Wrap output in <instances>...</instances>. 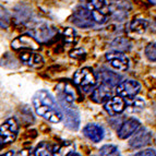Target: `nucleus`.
Wrapping results in <instances>:
<instances>
[{
	"instance_id": "1",
	"label": "nucleus",
	"mask_w": 156,
	"mask_h": 156,
	"mask_svg": "<svg viewBox=\"0 0 156 156\" xmlns=\"http://www.w3.org/2000/svg\"><path fill=\"white\" fill-rule=\"evenodd\" d=\"M33 106L36 114L50 122L58 123L63 120L62 109L58 106L57 101L51 94L45 90L38 91L33 96Z\"/></svg>"
},
{
	"instance_id": "2",
	"label": "nucleus",
	"mask_w": 156,
	"mask_h": 156,
	"mask_svg": "<svg viewBox=\"0 0 156 156\" xmlns=\"http://www.w3.org/2000/svg\"><path fill=\"white\" fill-rule=\"evenodd\" d=\"M73 81L82 91L90 92L96 84V76L91 68H82L74 73Z\"/></svg>"
},
{
	"instance_id": "3",
	"label": "nucleus",
	"mask_w": 156,
	"mask_h": 156,
	"mask_svg": "<svg viewBox=\"0 0 156 156\" xmlns=\"http://www.w3.org/2000/svg\"><path fill=\"white\" fill-rule=\"evenodd\" d=\"M71 22L78 27L87 29V27H92L95 21H94L92 11L84 8L82 5L73 11L72 16H71Z\"/></svg>"
},
{
	"instance_id": "4",
	"label": "nucleus",
	"mask_w": 156,
	"mask_h": 156,
	"mask_svg": "<svg viewBox=\"0 0 156 156\" xmlns=\"http://www.w3.org/2000/svg\"><path fill=\"white\" fill-rule=\"evenodd\" d=\"M19 132V125L16 119L9 118L1 125L0 128V141L1 145L3 144L12 143L16 139V135Z\"/></svg>"
},
{
	"instance_id": "5",
	"label": "nucleus",
	"mask_w": 156,
	"mask_h": 156,
	"mask_svg": "<svg viewBox=\"0 0 156 156\" xmlns=\"http://www.w3.org/2000/svg\"><path fill=\"white\" fill-rule=\"evenodd\" d=\"M30 33L38 43H47L57 34V30L51 25L41 23L33 26Z\"/></svg>"
},
{
	"instance_id": "6",
	"label": "nucleus",
	"mask_w": 156,
	"mask_h": 156,
	"mask_svg": "<svg viewBox=\"0 0 156 156\" xmlns=\"http://www.w3.org/2000/svg\"><path fill=\"white\" fill-rule=\"evenodd\" d=\"M141 90V85L134 80H126L116 86V93L123 98H134Z\"/></svg>"
},
{
	"instance_id": "7",
	"label": "nucleus",
	"mask_w": 156,
	"mask_h": 156,
	"mask_svg": "<svg viewBox=\"0 0 156 156\" xmlns=\"http://www.w3.org/2000/svg\"><path fill=\"white\" fill-rule=\"evenodd\" d=\"M63 112V121L65 125L71 130H78L80 127V116L79 112L73 105L60 104Z\"/></svg>"
},
{
	"instance_id": "8",
	"label": "nucleus",
	"mask_w": 156,
	"mask_h": 156,
	"mask_svg": "<svg viewBox=\"0 0 156 156\" xmlns=\"http://www.w3.org/2000/svg\"><path fill=\"white\" fill-rule=\"evenodd\" d=\"M106 60L114 69L118 71H127L129 69V59L122 51H110L106 54Z\"/></svg>"
},
{
	"instance_id": "9",
	"label": "nucleus",
	"mask_w": 156,
	"mask_h": 156,
	"mask_svg": "<svg viewBox=\"0 0 156 156\" xmlns=\"http://www.w3.org/2000/svg\"><path fill=\"white\" fill-rule=\"evenodd\" d=\"M60 104L73 105L76 101V91L69 83H59L56 87Z\"/></svg>"
},
{
	"instance_id": "10",
	"label": "nucleus",
	"mask_w": 156,
	"mask_h": 156,
	"mask_svg": "<svg viewBox=\"0 0 156 156\" xmlns=\"http://www.w3.org/2000/svg\"><path fill=\"white\" fill-rule=\"evenodd\" d=\"M11 47L13 49H31V50H37L39 49V43L33 36L29 35H22V36L16 37L13 39L11 43Z\"/></svg>"
},
{
	"instance_id": "11",
	"label": "nucleus",
	"mask_w": 156,
	"mask_h": 156,
	"mask_svg": "<svg viewBox=\"0 0 156 156\" xmlns=\"http://www.w3.org/2000/svg\"><path fill=\"white\" fill-rule=\"evenodd\" d=\"M126 107H127V104H126L125 99H123V97L119 96V95L110 97L104 105L105 110L110 116H116V115L122 114L125 112Z\"/></svg>"
},
{
	"instance_id": "12",
	"label": "nucleus",
	"mask_w": 156,
	"mask_h": 156,
	"mask_svg": "<svg viewBox=\"0 0 156 156\" xmlns=\"http://www.w3.org/2000/svg\"><path fill=\"white\" fill-rule=\"evenodd\" d=\"M152 138H153L152 133L148 130H146V129H144V128H142V129L138 130L133 134V136L129 141V145L132 148L144 147V146L151 143Z\"/></svg>"
},
{
	"instance_id": "13",
	"label": "nucleus",
	"mask_w": 156,
	"mask_h": 156,
	"mask_svg": "<svg viewBox=\"0 0 156 156\" xmlns=\"http://www.w3.org/2000/svg\"><path fill=\"white\" fill-rule=\"evenodd\" d=\"M140 121L135 118H129L125 121V122L121 125V127L119 128V130L117 132V135L119 139H125L129 138L132 134H134L136 131L140 129Z\"/></svg>"
},
{
	"instance_id": "14",
	"label": "nucleus",
	"mask_w": 156,
	"mask_h": 156,
	"mask_svg": "<svg viewBox=\"0 0 156 156\" xmlns=\"http://www.w3.org/2000/svg\"><path fill=\"white\" fill-rule=\"evenodd\" d=\"M83 134L93 143H98L104 139V129L96 123H89L83 128Z\"/></svg>"
},
{
	"instance_id": "15",
	"label": "nucleus",
	"mask_w": 156,
	"mask_h": 156,
	"mask_svg": "<svg viewBox=\"0 0 156 156\" xmlns=\"http://www.w3.org/2000/svg\"><path fill=\"white\" fill-rule=\"evenodd\" d=\"M112 86L107 85V84L101 83L99 86H97L96 89L92 92L91 98L94 103L96 104H101V103H106L108 99L112 97Z\"/></svg>"
},
{
	"instance_id": "16",
	"label": "nucleus",
	"mask_w": 156,
	"mask_h": 156,
	"mask_svg": "<svg viewBox=\"0 0 156 156\" xmlns=\"http://www.w3.org/2000/svg\"><path fill=\"white\" fill-rule=\"evenodd\" d=\"M97 78L101 81V83L107 84L109 86L118 85L120 83V80H121V76L118 73L112 72V71L108 70L106 68L99 69L98 72H97Z\"/></svg>"
},
{
	"instance_id": "17",
	"label": "nucleus",
	"mask_w": 156,
	"mask_h": 156,
	"mask_svg": "<svg viewBox=\"0 0 156 156\" xmlns=\"http://www.w3.org/2000/svg\"><path fill=\"white\" fill-rule=\"evenodd\" d=\"M22 62L24 65L29 66L31 68H39L42 67L44 63V59L37 52H31V51H24L20 55Z\"/></svg>"
},
{
	"instance_id": "18",
	"label": "nucleus",
	"mask_w": 156,
	"mask_h": 156,
	"mask_svg": "<svg viewBox=\"0 0 156 156\" xmlns=\"http://www.w3.org/2000/svg\"><path fill=\"white\" fill-rule=\"evenodd\" d=\"M72 152H74V145L71 142H63L52 147V156H68Z\"/></svg>"
},
{
	"instance_id": "19",
	"label": "nucleus",
	"mask_w": 156,
	"mask_h": 156,
	"mask_svg": "<svg viewBox=\"0 0 156 156\" xmlns=\"http://www.w3.org/2000/svg\"><path fill=\"white\" fill-rule=\"evenodd\" d=\"M110 46H112V49L117 50V51H122V52L129 51V50L131 49L130 41L122 36L115 38L112 42V44H110Z\"/></svg>"
},
{
	"instance_id": "20",
	"label": "nucleus",
	"mask_w": 156,
	"mask_h": 156,
	"mask_svg": "<svg viewBox=\"0 0 156 156\" xmlns=\"http://www.w3.org/2000/svg\"><path fill=\"white\" fill-rule=\"evenodd\" d=\"M81 5L90 11L103 10L106 5V0H80Z\"/></svg>"
},
{
	"instance_id": "21",
	"label": "nucleus",
	"mask_w": 156,
	"mask_h": 156,
	"mask_svg": "<svg viewBox=\"0 0 156 156\" xmlns=\"http://www.w3.org/2000/svg\"><path fill=\"white\" fill-rule=\"evenodd\" d=\"M146 27H147V22L143 19H135L130 24L131 31L136 34H143L146 31Z\"/></svg>"
},
{
	"instance_id": "22",
	"label": "nucleus",
	"mask_w": 156,
	"mask_h": 156,
	"mask_svg": "<svg viewBox=\"0 0 156 156\" xmlns=\"http://www.w3.org/2000/svg\"><path fill=\"white\" fill-rule=\"evenodd\" d=\"M35 156H50L52 155V147L46 142H42L35 148Z\"/></svg>"
},
{
	"instance_id": "23",
	"label": "nucleus",
	"mask_w": 156,
	"mask_h": 156,
	"mask_svg": "<svg viewBox=\"0 0 156 156\" xmlns=\"http://www.w3.org/2000/svg\"><path fill=\"white\" fill-rule=\"evenodd\" d=\"M63 39L68 44H76L78 42L76 32L71 27H66L65 31H63Z\"/></svg>"
},
{
	"instance_id": "24",
	"label": "nucleus",
	"mask_w": 156,
	"mask_h": 156,
	"mask_svg": "<svg viewBox=\"0 0 156 156\" xmlns=\"http://www.w3.org/2000/svg\"><path fill=\"white\" fill-rule=\"evenodd\" d=\"M119 150L115 145H104L99 150V156H118Z\"/></svg>"
},
{
	"instance_id": "25",
	"label": "nucleus",
	"mask_w": 156,
	"mask_h": 156,
	"mask_svg": "<svg viewBox=\"0 0 156 156\" xmlns=\"http://www.w3.org/2000/svg\"><path fill=\"white\" fill-rule=\"evenodd\" d=\"M92 14H93L94 21L98 24H104L105 22L107 21V19H108V14L105 12L104 9H103V10L92 11Z\"/></svg>"
},
{
	"instance_id": "26",
	"label": "nucleus",
	"mask_w": 156,
	"mask_h": 156,
	"mask_svg": "<svg viewBox=\"0 0 156 156\" xmlns=\"http://www.w3.org/2000/svg\"><path fill=\"white\" fill-rule=\"evenodd\" d=\"M145 56L151 60L156 62V44L155 43H151L148 44L145 48Z\"/></svg>"
},
{
	"instance_id": "27",
	"label": "nucleus",
	"mask_w": 156,
	"mask_h": 156,
	"mask_svg": "<svg viewBox=\"0 0 156 156\" xmlns=\"http://www.w3.org/2000/svg\"><path fill=\"white\" fill-rule=\"evenodd\" d=\"M32 1H35L39 5H47V7H56V5H63L65 2H67L68 0H32Z\"/></svg>"
},
{
	"instance_id": "28",
	"label": "nucleus",
	"mask_w": 156,
	"mask_h": 156,
	"mask_svg": "<svg viewBox=\"0 0 156 156\" xmlns=\"http://www.w3.org/2000/svg\"><path fill=\"white\" fill-rule=\"evenodd\" d=\"M112 18L116 21H123L127 18V12L123 10H114L112 11Z\"/></svg>"
},
{
	"instance_id": "29",
	"label": "nucleus",
	"mask_w": 156,
	"mask_h": 156,
	"mask_svg": "<svg viewBox=\"0 0 156 156\" xmlns=\"http://www.w3.org/2000/svg\"><path fill=\"white\" fill-rule=\"evenodd\" d=\"M9 20H10V16H9V13L7 10H5L3 8H1V27H7L9 23Z\"/></svg>"
},
{
	"instance_id": "30",
	"label": "nucleus",
	"mask_w": 156,
	"mask_h": 156,
	"mask_svg": "<svg viewBox=\"0 0 156 156\" xmlns=\"http://www.w3.org/2000/svg\"><path fill=\"white\" fill-rule=\"evenodd\" d=\"M130 106L132 107L133 109H141V108H143L144 106V101L142 98H140V97H136V98H134V101H132L130 104Z\"/></svg>"
},
{
	"instance_id": "31",
	"label": "nucleus",
	"mask_w": 156,
	"mask_h": 156,
	"mask_svg": "<svg viewBox=\"0 0 156 156\" xmlns=\"http://www.w3.org/2000/svg\"><path fill=\"white\" fill-rule=\"evenodd\" d=\"M134 156H156V152L152 148H146L144 151H140Z\"/></svg>"
},
{
	"instance_id": "32",
	"label": "nucleus",
	"mask_w": 156,
	"mask_h": 156,
	"mask_svg": "<svg viewBox=\"0 0 156 156\" xmlns=\"http://www.w3.org/2000/svg\"><path fill=\"white\" fill-rule=\"evenodd\" d=\"M70 57L74 58V59H79V58L84 57V51L82 49H74L70 52Z\"/></svg>"
},
{
	"instance_id": "33",
	"label": "nucleus",
	"mask_w": 156,
	"mask_h": 156,
	"mask_svg": "<svg viewBox=\"0 0 156 156\" xmlns=\"http://www.w3.org/2000/svg\"><path fill=\"white\" fill-rule=\"evenodd\" d=\"M18 156H35V152L32 150H22Z\"/></svg>"
},
{
	"instance_id": "34",
	"label": "nucleus",
	"mask_w": 156,
	"mask_h": 156,
	"mask_svg": "<svg viewBox=\"0 0 156 156\" xmlns=\"http://www.w3.org/2000/svg\"><path fill=\"white\" fill-rule=\"evenodd\" d=\"M2 156H16V152L13 151V150H11V151L7 152V153H5V155H2Z\"/></svg>"
},
{
	"instance_id": "35",
	"label": "nucleus",
	"mask_w": 156,
	"mask_h": 156,
	"mask_svg": "<svg viewBox=\"0 0 156 156\" xmlns=\"http://www.w3.org/2000/svg\"><path fill=\"white\" fill-rule=\"evenodd\" d=\"M68 156H81L80 154H78V153H76V152H72L71 154H69Z\"/></svg>"
},
{
	"instance_id": "36",
	"label": "nucleus",
	"mask_w": 156,
	"mask_h": 156,
	"mask_svg": "<svg viewBox=\"0 0 156 156\" xmlns=\"http://www.w3.org/2000/svg\"><path fill=\"white\" fill-rule=\"evenodd\" d=\"M118 156H119V155H118Z\"/></svg>"
}]
</instances>
